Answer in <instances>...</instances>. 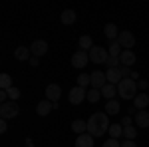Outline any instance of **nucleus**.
Returning <instances> with one entry per match:
<instances>
[{
  "label": "nucleus",
  "instance_id": "nucleus-30",
  "mask_svg": "<svg viewBox=\"0 0 149 147\" xmlns=\"http://www.w3.org/2000/svg\"><path fill=\"white\" fill-rule=\"evenodd\" d=\"M6 91H8V100H10V102H16V100L20 98V90H18L16 86H12L10 90H6Z\"/></svg>",
  "mask_w": 149,
  "mask_h": 147
},
{
  "label": "nucleus",
  "instance_id": "nucleus-10",
  "mask_svg": "<svg viewBox=\"0 0 149 147\" xmlns=\"http://www.w3.org/2000/svg\"><path fill=\"white\" fill-rule=\"evenodd\" d=\"M105 84H107L105 74H103V72H100V70H95V72L92 74V88H93V90H102Z\"/></svg>",
  "mask_w": 149,
  "mask_h": 147
},
{
  "label": "nucleus",
  "instance_id": "nucleus-5",
  "mask_svg": "<svg viewBox=\"0 0 149 147\" xmlns=\"http://www.w3.org/2000/svg\"><path fill=\"white\" fill-rule=\"evenodd\" d=\"M86 98H88V91H86V88H80V86L72 88V90H70V95H68V100H70L72 105H80Z\"/></svg>",
  "mask_w": 149,
  "mask_h": 147
},
{
  "label": "nucleus",
  "instance_id": "nucleus-19",
  "mask_svg": "<svg viewBox=\"0 0 149 147\" xmlns=\"http://www.w3.org/2000/svg\"><path fill=\"white\" fill-rule=\"evenodd\" d=\"M76 147H93V137L90 135V133L78 135V139H76Z\"/></svg>",
  "mask_w": 149,
  "mask_h": 147
},
{
  "label": "nucleus",
  "instance_id": "nucleus-25",
  "mask_svg": "<svg viewBox=\"0 0 149 147\" xmlns=\"http://www.w3.org/2000/svg\"><path fill=\"white\" fill-rule=\"evenodd\" d=\"M80 48L84 50V52H90L93 48V44H92V36H81L80 38Z\"/></svg>",
  "mask_w": 149,
  "mask_h": 147
},
{
  "label": "nucleus",
  "instance_id": "nucleus-36",
  "mask_svg": "<svg viewBox=\"0 0 149 147\" xmlns=\"http://www.w3.org/2000/svg\"><path fill=\"white\" fill-rule=\"evenodd\" d=\"M121 147H137V143H135V141H131V139H125V141L121 143Z\"/></svg>",
  "mask_w": 149,
  "mask_h": 147
},
{
  "label": "nucleus",
  "instance_id": "nucleus-15",
  "mask_svg": "<svg viewBox=\"0 0 149 147\" xmlns=\"http://www.w3.org/2000/svg\"><path fill=\"white\" fill-rule=\"evenodd\" d=\"M14 58L16 60H22V62H30V58H32V52H30V48H26V46H20V48H16L14 50Z\"/></svg>",
  "mask_w": 149,
  "mask_h": 147
},
{
  "label": "nucleus",
  "instance_id": "nucleus-33",
  "mask_svg": "<svg viewBox=\"0 0 149 147\" xmlns=\"http://www.w3.org/2000/svg\"><path fill=\"white\" fill-rule=\"evenodd\" d=\"M131 115H123V119H121V127H127V125H131Z\"/></svg>",
  "mask_w": 149,
  "mask_h": 147
},
{
  "label": "nucleus",
  "instance_id": "nucleus-38",
  "mask_svg": "<svg viewBox=\"0 0 149 147\" xmlns=\"http://www.w3.org/2000/svg\"><path fill=\"white\" fill-rule=\"evenodd\" d=\"M6 129H8V123H6V119H2V121H0V131L6 133Z\"/></svg>",
  "mask_w": 149,
  "mask_h": 147
},
{
  "label": "nucleus",
  "instance_id": "nucleus-31",
  "mask_svg": "<svg viewBox=\"0 0 149 147\" xmlns=\"http://www.w3.org/2000/svg\"><path fill=\"white\" fill-rule=\"evenodd\" d=\"M105 64H107V66H109V68H119V66H121V62H119V58H107V62H105Z\"/></svg>",
  "mask_w": 149,
  "mask_h": 147
},
{
  "label": "nucleus",
  "instance_id": "nucleus-32",
  "mask_svg": "<svg viewBox=\"0 0 149 147\" xmlns=\"http://www.w3.org/2000/svg\"><path fill=\"white\" fill-rule=\"evenodd\" d=\"M102 147H121V143H119L117 139H113V137H109V139H107Z\"/></svg>",
  "mask_w": 149,
  "mask_h": 147
},
{
  "label": "nucleus",
  "instance_id": "nucleus-24",
  "mask_svg": "<svg viewBox=\"0 0 149 147\" xmlns=\"http://www.w3.org/2000/svg\"><path fill=\"white\" fill-rule=\"evenodd\" d=\"M123 135V127H121V123H111L109 125V137H113V139H117V137Z\"/></svg>",
  "mask_w": 149,
  "mask_h": 147
},
{
  "label": "nucleus",
  "instance_id": "nucleus-16",
  "mask_svg": "<svg viewBox=\"0 0 149 147\" xmlns=\"http://www.w3.org/2000/svg\"><path fill=\"white\" fill-rule=\"evenodd\" d=\"M100 91H102L103 98H105V100L109 102V100H113L115 95H117V86H113V84H105V86H103Z\"/></svg>",
  "mask_w": 149,
  "mask_h": 147
},
{
  "label": "nucleus",
  "instance_id": "nucleus-37",
  "mask_svg": "<svg viewBox=\"0 0 149 147\" xmlns=\"http://www.w3.org/2000/svg\"><path fill=\"white\" fill-rule=\"evenodd\" d=\"M139 90H145V88H149V82H145V79H139Z\"/></svg>",
  "mask_w": 149,
  "mask_h": 147
},
{
  "label": "nucleus",
  "instance_id": "nucleus-26",
  "mask_svg": "<svg viewBox=\"0 0 149 147\" xmlns=\"http://www.w3.org/2000/svg\"><path fill=\"white\" fill-rule=\"evenodd\" d=\"M100 98H102V91L100 90H88V98H86V100H88V102L90 103H97L100 102Z\"/></svg>",
  "mask_w": 149,
  "mask_h": 147
},
{
  "label": "nucleus",
  "instance_id": "nucleus-39",
  "mask_svg": "<svg viewBox=\"0 0 149 147\" xmlns=\"http://www.w3.org/2000/svg\"><path fill=\"white\" fill-rule=\"evenodd\" d=\"M129 78H131V79H137L139 74H137V72H131V76H129Z\"/></svg>",
  "mask_w": 149,
  "mask_h": 147
},
{
  "label": "nucleus",
  "instance_id": "nucleus-3",
  "mask_svg": "<svg viewBox=\"0 0 149 147\" xmlns=\"http://www.w3.org/2000/svg\"><path fill=\"white\" fill-rule=\"evenodd\" d=\"M18 113H20V107H18L16 102L0 103V117H2V119H14Z\"/></svg>",
  "mask_w": 149,
  "mask_h": 147
},
{
  "label": "nucleus",
  "instance_id": "nucleus-17",
  "mask_svg": "<svg viewBox=\"0 0 149 147\" xmlns=\"http://www.w3.org/2000/svg\"><path fill=\"white\" fill-rule=\"evenodd\" d=\"M103 34H105V38H107V40L115 42V40H117V36H119V30H117V26H115V24H105Z\"/></svg>",
  "mask_w": 149,
  "mask_h": 147
},
{
  "label": "nucleus",
  "instance_id": "nucleus-12",
  "mask_svg": "<svg viewBox=\"0 0 149 147\" xmlns=\"http://www.w3.org/2000/svg\"><path fill=\"white\" fill-rule=\"evenodd\" d=\"M50 111H54V103L50 102V100H42V102L36 105V113H38L40 117H46Z\"/></svg>",
  "mask_w": 149,
  "mask_h": 147
},
{
  "label": "nucleus",
  "instance_id": "nucleus-1",
  "mask_svg": "<svg viewBox=\"0 0 149 147\" xmlns=\"http://www.w3.org/2000/svg\"><path fill=\"white\" fill-rule=\"evenodd\" d=\"M109 125L111 123L107 121V113L97 111L88 119V133L92 137H102L105 131H109Z\"/></svg>",
  "mask_w": 149,
  "mask_h": 147
},
{
  "label": "nucleus",
  "instance_id": "nucleus-2",
  "mask_svg": "<svg viewBox=\"0 0 149 147\" xmlns=\"http://www.w3.org/2000/svg\"><path fill=\"white\" fill-rule=\"evenodd\" d=\"M117 95L123 100H135L137 95V82L131 78H123L117 84Z\"/></svg>",
  "mask_w": 149,
  "mask_h": 147
},
{
  "label": "nucleus",
  "instance_id": "nucleus-23",
  "mask_svg": "<svg viewBox=\"0 0 149 147\" xmlns=\"http://www.w3.org/2000/svg\"><path fill=\"white\" fill-rule=\"evenodd\" d=\"M105 111H107V115H115V113H119V102H117V100H109V102H105Z\"/></svg>",
  "mask_w": 149,
  "mask_h": 147
},
{
  "label": "nucleus",
  "instance_id": "nucleus-35",
  "mask_svg": "<svg viewBox=\"0 0 149 147\" xmlns=\"http://www.w3.org/2000/svg\"><path fill=\"white\" fill-rule=\"evenodd\" d=\"M119 68H121V76H123V78H129V76H131V70L129 68H125V66H119Z\"/></svg>",
  "mask_w": 149,
  "mask_h": 147
},
{
  "label": "nucleus",
  "instance_id": "nucleus-27",
  "mask_svg": "<svg viewBox=\"0 0 149 147\" xmlns=\"http://www.w3.org/2000/svg\"><path fill=\"white\" fill-rule=\"evenodd\" d=\"M0 88H2L4 91L12 88V78L8 76V74H2V76H0Z\"/></svg>",
  "mask_w": 149,
  "mask_h": 147
},
{
  "label": "nucleus",
  "instance_id": "nucleus-14",
  "mask_svg": "<svg viewBox=\"0 0 149 147\" xmlns=\"http://www.w3.org/2000/svg\"><path fill=\"white\" fill-rule=\"evenodd\" d=\"M135 123H137L139 129H145V127H149V111H145V109H139V111L135 113Z\"/></svg>",
  "mask_w": 149,
  "mask_h": 147
},
{
  "label": "nucleus",
  "instance_id": "nucleus-13",
  "mask_svg": "<svg viewBox=\"0 0 149 147\" xmlns=\"http://www.w3.org/2000/svg\"><path fill=\"white\" fill-rule=\"evenodd\" d=\"M119 62H121V66L131 68V66L135 64V54H133V50H123L121 56H119Z\"/></svg>",
  "mask_w": 149,
  "mask_h": 147
},
{
  "label": "nucleus",
  "instance_id": "nucleus-21",
  "mask_svg": "<svg viewBox=\"0 0 149 147\" xmlns=\"http://www.w3.org/2000/svg\"><path fill=\"white\" fill-rule=\"evenodd\" d=\"M72 129H74V133L84 135V133L88 131V121H84V119H76V121L72 123Z\"/></svg>",
  "mask_w": 149,
  "mask_h": 147
},
{
  "label": "nucleus",
  "instance_id": "nucleus-20",
  "mask_svg": "<svg viewBox=\"0 0 149 147\" xmlns=\"http://www.w3.org/2000/svg\"><path fill=\"white\" fill-rule=\"evenodd\" d=\"M76 12L74 10H64L62 12V16H60V20H62V24H66V26H72V24L76 22Z\"/></svg>",
  "mask_w": 149,
  "mask_h": 147
},
{
  "label": "nucleus",
  "instance_id": "nucleus-6",
  "mask_svg": "<svg viewBox=\"0 0 149 147\" xmlns=\"http://www.w3.org/2000/svg\"><path fill=\"white\" fill-rule=\"evenodd\" d=\"M117 42H119L121 48L129 50V48L135 46V36L131 34V32H127V30H123V32H119V36H117Z\"/></svg>",
  "mask_w": 149,
  "mask_h": 147
},
{
  "label": "nucleus",
  "instance_id": "nucleus-8",
  "mask_svg": "<svg viewBox=\"0 0 149 147\" xmlns=\"http://www.w3.org/2000/svg\"><path fill=\"white\" fill-rule=\"evenodd\" d=\"M30 52H32V56H34V58H42L48 52V42H46V40H36V42H32Z\"/></svg>",
  "mask_w": 149,
  "mask_h": 147
},
{
  "label": "nucleus",
  "instance_id": "nucleus-40",
  "mask_svg": "<svg viewBox=\"0 0 149 147\" xmlns=\"http://www.w3.org/2000/svg\"><path fill=\"white\" fill-rule=\"evenodd\" d=\"M24 147H34V143H32V139H26V145Z\"/></svg>",
  "mask_w": 149,
  "mask_h": 147
},
{
  "label": "nucleus",
  "instance_id": "nucleus-7",
  "mask_svg": "<svg viewBox=\"0 0 149 147\" xmlns=\"http://www.w3.org/2000/svg\"><path fill=\"white\" fill-rule=\"evenodd\" d=\"M88 62H90V54L88 52H84V50L74 52V56H72V66L74 68H84Z\"/></svg>",
  "mask_w": 149,
  "mask_h": 147
},
{
  "label": "nucleus",
  "instance_id": "nucleus-4",
  "mask_svg": "<svg viewBox=\"0 0 149 147\" xmlns=\"http://www.w3.org/2000/svg\"><path fill=\"white\" fill-rule=\"evenodd\" d=\"M88 54H90L92 64H105V62H107V58H109L107 50H105V48H102V46H93Z\"/></svg>",
  "mask_w": 149,
  "mask_h": 147
},
{
  "label": "nucleus",
  "instance_id": "nucleus-11",
  "mask_svg": "<svg viewBox=\"0 0 149 147\" xmlns=\"http://www.w3.org/2000/svg\"><path fill=\"white\" fill-rule=\"evenodd\" d=\"M105 78H107V84H113V86H117V84L123 79V76H121V68H107Z\"/></svg>",
  "mask_w": 149,
  "mask_h": 147
},
{
  "label": "nucleus",
  "instance_id": "nucleus-9",
  "mask_svg": "<svg viewBox=\"0 0 149 147\" xmlns=\"http://www.w3.org/2000/svg\"><path fill=\"white\" fill-rule=\"evenodd\" d=\"M60 95H62V88H60L58 84H50L46 88V100H50L52 103L60 102Z\"/></svg>",
  "mask_w": 149,
  "mask_h": 147
},
{
  "label": "nucleus",
  "instance_id": "nucleus-29",
  "mask_svg": "<svg viewBox=\"0 0 149 147\" xmlns=\"http://www.w3.org/2000/svg\"><path fill=\"white\" fill-rule=\"evenodd\" d=\"M123 135H125V139H131L133 141V137L137 135V127H131V125L123 127Z\"/></svg>",
  "mask_w": 149,
  "mask_h": 147
},
{
  "label": "nucleus",
  "instance_id": "nucleus-28",
  "mask_svg": "<svg viewBox=\"0 0 149 147\" xmlns=\"http://www.w3.org/2000/svg\"><path fill=\"white\" fill-rule=\"evenodd\" d=\"M78 86H80V88L92 86V76H90V74H80V76H78Z\"/></svg>",
  "mask_w": 149,
  "mask_h": 147
},
{
  "label": "nucleus",
  "instance_id": "nucleus-22",
  "mask_svg": "<svg viewBox=\"0 0 149 147\" xmlns=\"http://www.w3.org/2000/svg\"><path fill=\"white\" fill-rule=\"evenodd\" d=\"M121 52H123V50H121V46H119V42H117V40L107 46V54H109L111 58H119V56H121Z\"/></svg>",
  "mask_w": 149,
  "mask_h": 147
},
{
  "label": "nucleus",
  "instance_id": "nucleus-34",
  "mask_svg": "<svg viewBox=\"0 0 149 147\" xmlns=\"http://www.w3.org/2000/svg\"><path fill=\"white\" fill-rule=\"evenodd\" d=\"M28 64H30V66H32V68H38V66H40V58H30V62H28Z\"/></svg>",
  "mask_w": 149,
  "mask_h": 147
},
{
  "label": "nucleus",
  "instance_id": "nucleus-18",
  "mask_svg": "<svg viewBox=\"0 0 149 147\" xmlns=\"http://www.w3.org/2000/svg\"><path fill=\"white\" fill-rule=\"evenodd\" d=\"M147 105H149V95L147 93L135 95V100H133V107H135V109H145Z\"/></svg>",
  "mask_w": 149,
  "mask_h": 147
}]
</instances>
